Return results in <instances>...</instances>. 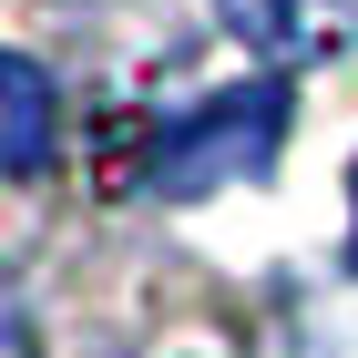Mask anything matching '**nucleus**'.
Here are the masks:
<instances>
[{"instance_id": "nucleus-5", "label": "nucleus", "mask_w": 358, "mask_h": 358, "mask_svg": "<svg viewBox=\"0 0 358 358\" xmlns=\"http://www.w3.org/2000/svg\"><path fill=\"white\" fill-rule=\"evenodd\" d=\"M348 205H358V174H348ZM348 266H358V225H348Z\"/></svg>"}, {"instance_id": "nucleus-3", "label": "nucleus", "mask_w": 358, "mask_h": 358, "mask_svg": "<svg viewBox=\"0 0 358 358\" xmlns=\"http://www.w3.org/2000/svg\"><path fill=\"white\" fill-rule=\"evenodd\" d=\"M62 143V92L31 52H0V174H41Z\"/></svg>"}, {"instance_id": "nucleus-4", "label": "nucleus", "mask_w": 358, "mask_h": 358, "mask_svg": "<svg viewBox=\"0 0 358 358\" xmlns=\"http://www.w3.org/2000/svg\"><path fill=\"white\" fill-rule=\"evenodd\" d=\"M0 358H31V307H21L10 276H0Z\"/></svg>"}, {"instance_id": "nucleus-1", "label": "nucleus", "mask_w": 358, "mask_h": 358, "mask_svg": "<svg viewBox=\"0 0 358 358\" xmlns=\"http://www.w3.org/2000/svg\"><path fill=\"white\" fill-rule=\"evenodd\" d=\"M276 143H287V83H276V72H256V83H225V92H205L194 113H174L164 134H154L143 185L164 194V205H205V194L266 174Z\"/></svg>"}, {"instance_id": "nucleus-2", "label": "nucleus", "mask_w": 358, "mask_h": 358, "mask_svg": "<svg viewBox=\"0 0 358 358\" xmlns=\"http://www.w3.org/2000/svg\"><path fill=\"white\" fill-rule=\"evenodd\" d=\"M215 21L266 72H307V62H338L358 41V0H215Z\"/></svg>"}]
</instances>
